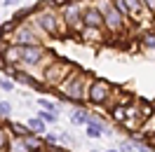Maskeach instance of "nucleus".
<instances>
[{"label":"nucleus","mask_w":155,"mask_h":152,"mask_svg":"<svg viewBox=\"0 0 155 152\" xmlns=\"http://www.w3.org/2000/svg\"><path fill=\"white\" fill-rule=\"evenodd\" d=\"M31 26L35 28L42 40H61V38H68V30H66V24L61 19V12L54 10V7H40V12L28 21Z\"/></svg>","instance_id":"obj_1"},{"label":"nucleus","mask_w":155,"mask_h":152,"mask_svg":"<svg viewBox=\"0 0 155 152\" xmlns=\"http://www.w3.org/2000/svg\"><path fill=\"white\" fill-rule=\"evenodd\" d=\"M78 63L75 61H68V59H57L52 66L42 73V84H45V89H47V94L54 96V91H57L59 87L64 84V80H66L68 75H73L78 70Z\"/></svg>","instance_id":"obj_2"},{"label":"nucleus","mask_w":155,"mask_h":152,"mask_svg":"<svg viewBox=\"0 0 155 152\" xmlns=\"http://www.w3.org/2000/svg\"><path fill=\"white\" fill-rule=\"evenodd\" d=\"M113 89H115V82H110L106 77H97L87 91V105L89 108H104L106 110L108 101L113 96Z\"/></svg>","instance_id":"obj_3"},{"label":"nucleus","mask_w":155,"mask_h":152,"mask_svg":"<svg viewBox=\"0 0 155 152\" xmlns=\"http://www.w3.org/2000/svg\"><path fill=\"white\" fill-rule=\"evenodd\" d=\"M10 45H19V47H35V45H45V40L40 38L35 28L31 24H19L14 35H12Z\"/></svg>","instance_id":"obj_4"},{"label":"nucleus","mask_w":155,"mask_h":152,"mask_svg":"<svg viewBox=\"0 0 155 152\" xmlns=\"http://www.w3.org/2000/svg\"><path fill=\"white\" fill-rule=\"evenodd\" d=\"M78 40L80 42H85V45H94V47H101L106 40H110L108 38V33H106V28H85L80 30V35H78Z\"/></svg>","instance_id":"obj_5"},{"label":"nucleus","mask_w":155,"mask_h":152,"mask_svg":"<svg viewBox=\"0 0 155 152\" xmlns=\"http://www.w3.org/2000/svg\"><path fill=\"white\" fill-rule=\"evenodd\" d=\"M82 26H87V28H104V14L97 10L94 2H89L85 7V12H82Z\"/></svg>","instance_id":"obj_6"},{"label":"nucleus","mask_w":155,"mask_h":152,"mask_svg":"<svg viewBox=\"0 0 155 152\" xmlns=\"http://www.w3.org/2000/svg\"><path fill=\"white\" fill-rule=\"evenodd\" d=\"M134 40H136V47L141 49V52H155V28L134 35Z\"/></svg>","instance_id":"obj_7"},{"label":"nucleus","mask_w":155,"mask_h":152,"mask_svg":"<svg viewBox=\"0 0 155 152\" xmlns=\"http://www.w3.org/2000/svg\"><path fill=\"white\" fill-rule=\"evenodd\" d=\"M38 12H40V5H38V2H33V5H24V7H19V10L14 12V17H12V19L17 21V24H28Z\"/></svg>","instance_id":"obj_8"},{"label":"nucleus","mask_w":155,"mask_h":152,"mask_svg":"<svg viewBox=\"0 0 155 152\" xmlns=\"http://www.w3.org/2000/svg\"><path fill=\"white\" fill-rule=\"evenodd\" d=\"M0 54H2L7 66H21V47L19 45H7V47L0 49Z\"/></svg>","instance_id":"obj_9"},{"label":"nucleus","mask_w":155,"mask_h":152,"mask_svg":"<svg viewBox=\"0 0 155 152\" xmlns=\"http://www.w3.org/2000/svg\"><path fill=\"white\" fill-rule=\"evenodd\" d=\"M127 119V105H115L108 110V122L113 126H122V122Z\"/></svg>","instance_id":"obj_10"},{"label":"nucleus","mask_w":155,"mask_h":152,"mask_svg":"<svg viewBox=\"0 0 155 152\" xmlns=\"http://www.w3.org/2000/svg\"><path fill=\"white\" fill-rule=\"evenodd\" d=\"M7 129H10V133L12 136H17V138H26L31 133V129H28V124L26 122H12V119H7Z\"/></svg>","instance_id":"obj_11"},{"label":"nucleus","mask_w":155,"mask_h":152,"mask_svg":"<svg viewBox=\"0 0 155 152\" xmlns=\"http://www.w3.org/2000/svg\"><path fill=\"white\" fill-rule=\"evenodd\" d=\"M26 124H28V129H31V133H35V136H45V133H49V126L40 117H28L26 119Z\"/></svg>","instance_id":"obj_12"},{"label":"nucleus","mask_w":155,"mask_h":152,"mask_svg":"<svg viewBox=\"0 0 155 152\" xmlns=\"http://www.w3.org/2000/svg\"><path fill=\"white\" fill-rule=\"evenodd\" d=\"M153 112H155V101H148V98H141V96H139V115H141V119L146 122Z\"/></svg>","instance_id":"obj_13"},{"label":"nucleus","mask_w":155,"mask_h":152,"mask_svg":"<svg viewBox=\"0 0 155 152\" xmlns=\"http://www.w3.org/2000/svg\"><path fill=\"white\" fill-rule=\"evenodd\" d=\"M71 124H75V126H85V129H87L89 112H87V110H73V112H71Z\"/></svg>","instance_id":"obj_14"},{"label":"nucleus","mask_w":155,"mask_h":152,"mask_svg":"<svg viewBox=\"0 0 155 152\" xmlns=\"http://www.w3.org/2000/svg\"><path fill=\"white\" fill-rule=\"evenodd\" d=\"M139 133L143 136L146 141H148V138H155V112L150 115L143 124H141V131H139Z\"/></svg>","instance_id":"obj_15"},{"label":"nucleus","mask_w":155,"mask_h":152,"mask_svg":"<svg viewBox=\"0 0 155 152\" xmlns=\"http://www.w3.org/2000/svg\"><path fill=\"white\" fill-rule=\"evenodd\" d=\"M7 152H31L28 145L24 138H17V136H12L10 138V145H7Z\"/></svg>","instance_id":"obj_16"},{"label":"nucleus","mask_w":155,"mask_h":152,"mask_svg":"<svg viewBox=\"0 0 155 152\" xmlns=\"http://www.w3.org/2000/svg\"><path fill=\"white\" fill-rule=\"evenodd\" d=\"M10 138H12V133H10V129H7V124L2 122V124H0V152H7Z\"/></svg>","instance_id":"obj_17"},{"label":"nucleus","mask_w":155,"mask_h":152,"mask_svg":"<svg viewBox=\"0 0 155 152\" xmlns=\"http://www.w3.org/2000/svg\"><path fill=\"white\" fill-rule=\"evenodd\" d=\"M35 117H40V119L47 124V126H54V124L59 122V115H57V112H49V110H40V108H38V115H35Z\"/></svg>","instance_id":"obj_18"},{"label":"nucleus","mask_w":155,"mask_h":152,"mask_svg":"<svg viewBox=\"0 0 155 152\" xmlns=\"http://www.w3.org/2000/svg\"><path fill=\"white\" fill-rule=\"evenodd\" d=\"M35 103H38L40 110H49V112H57L59 115V103H57V101H49V98H42V96H40Z\"/></svg>","instance_id":"obj_19"},{"label":"nucleus","mask_w":155,"mask_h":152,"mask_svg":"<svg viewBox=\"0 0 155 152\" xmlns=\"http://www.w3.org/2000/svg\"><path fill=\"white\" fill-rule=\"evenodd\" d=\"M12 115V103L10 101H0V122H7Z\"/></svg>","instance_id":"obj_20"},{"label":"nucleus","mask_w":155,"mask_h":152,"mask_svg":"<svg viewBox=\"0 0 155 152\" xmlns=\"http://www.w3.org/2000/svg\"><path fill=\"white\" fill-rule=\"evenodd\" d=\"M115 147L120 152H136V147H134V143H132V141H120Z\"/></svg>","instance_id":"obj_21"},{"label":"nucleus","mask_w":155,"mask_h":152,"mask_svg":"<svg viewBox=\"0 0 155 152\" xmlns=\"http://www.w3.org/2000/svg\"><path fill=\"white\" fill-rule=\"evenodd\" d=\"M0 89H2V91H14V89H17V84L12 82L10 77H0Z\"/></svg>","instance_id":"obj_22"},{"label":"nucleus","mask_w":155,"mask_h":152,"mask_svg":"<svg viewBox=\"0 0 155 152\" xmlns=\"http://www.w3.org/2000/svg\"><path fill=\"white\" fill-rule=\"evenodd\" d=\"M19 0H2V7H17Z\"/></svg>","instance_id":"obj_23"},{"label":"nucleus","mask_w":155,"mask_h":152,"mask_svg":"<svg viewBox=\"0 0 155 152\" xmlns=\"http://www.w3.org/2000/svg\"><path fill=\"white\" fill-rule=\"evenodd\" d=\"M104 152H120L117 147H108V150H104Z\"/></svg>","instance_id":"obj_24"},{"label":"nucleus","mask_w":155,"mask_h":152,"mask_svg":"<svg viewBox=\"0 0 155 152\" xmlns=\"http://www.w3.org/2000/svg\"><path fill=\"white\" fill-rule=\"evenodd\" d=\"M75 2H85V5H89V2H94V0H75Z\"/></svg>","instance_id":"obj_25"},{"label":"nucleus","mask_w":155,"mask_h":152,"mask_svg":"<svg viewBox=\"0 0 155 152\" xmlns=\"http://www.w3.org/2000/svg\"><path fill=\"white\" fill-rule=\"evenodd\" d=\"M89 152H104V150H97V147H92V150H89Z\"/></svg>","instance_id":"obj_26"},{"label":"nucleus","mask_w":155,"mask_h":152,"mask_svg":"<svg viewBox=\"0 0 155 152\" xmlns=\"http://www.w3.org/2000/svg\"><path fill=\"white\" fill-rule=\"evenodd\" d=\"M0 124H2V122H0Z\"/></svg>","instance_id":"obj_27"}]
</instances>
